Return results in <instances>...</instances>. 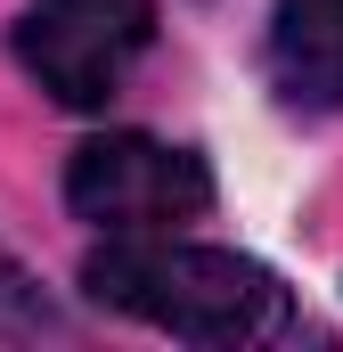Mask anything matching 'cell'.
<instances>
[{
    "instance_id": "cell-1",
    "label": "cell",
    "mask_w": 343,
    "mask_h": 352,
    "mask_svg": "<svg viewBox=\"0 0 343 352\" xmlns=\"http://www.w3.org/2000/svg\"><path fill=\"white\" fill-rule=\"evenodd\" d=\"M82 287L106 311L147 320L188 344H270L294 328V295L278 287V270H261L254 254H229V246L164 238V230L106 238L82 263Z\"/></svg>"
},
{
    "instance_id": "cell-2",
    "label": "cell",
    "mask_w": 343,
    "mask_h": 352,
    "mask_svg": "<svg viewBox=\"0 0 343 352\" xmlns=\"http://www.w3.org/2000/svg\"><path fill=\"white\" fill-rule=\"evenodd\" d=\"M156 41V0H25L16 16V66L58 107H106L123 74Z\"/></svg>"
},
{
    "instance_id": "cell-3",
    "label": "cell",
    "mask_w": 343,
    "mask_h": 352,
    "mask_svg": "<svg viewBox=\"0 0 343 352\" xmlns=\"http://www.w3.org/2000/svg\"><path fill=\"white\" fill-rule=\"evenodd\" d=\"M66 205L74 221L131 238V230H180L213 205V164L196 148H164L147 131H106L82 140L66 164Z\"/></svg>"
},
{
    "instance_id": "cell-4",
    "label": "cell",
    "mask_w": 343,
    "mask_h": 352,
    "mask_svg": "<svg viewBox=\"0 0 343 352\" xmlns=\"http://www.w3.org/2000/svg\"><path fill=\"white\" fill-rule=\"evenodd\" d=\"M270 82L294 107H343V0L270 8Z\"/></svg>"
},
{
    "instance_id": "cell-5",
    "label": "cell",
    "mask_w": 343,
    "mask_h": 352,
    "mask_svg": "<svg viewBox=\"0 0 343 352\" xmlns=\"http://www.w3.org/2000/svg\"><path fill=\"white\" fill-rule=\"evenodd\" d=\"M0 328H49V303H41V287L25 278V263L0 246Z\"/></svg>"
}]
</instances>
